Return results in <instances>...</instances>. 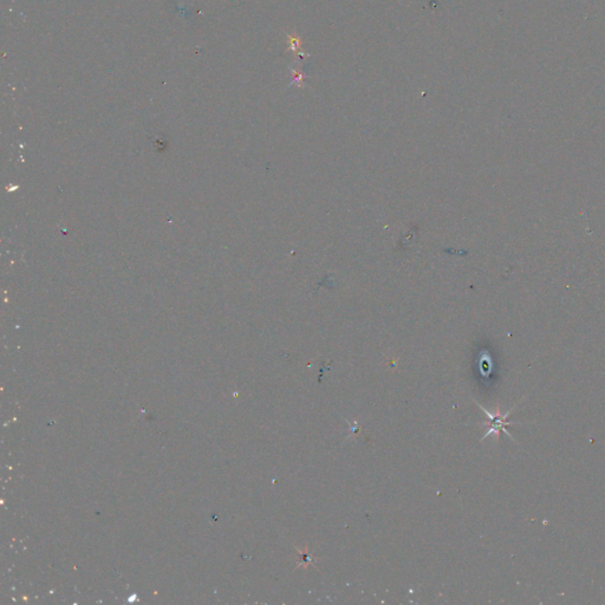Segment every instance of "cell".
Wrapping results in <instances>:
<instances>
[{
    "instance_id": "cell-2",
    "label": "cell",
    "mask_w": 605,
    "mask_h": 605,
    "mask_svg": "<svg viewBox=\"0 0 605 605\" xmlns=\"http://www.w3.org/2000/svg\"><path fill=\"white\" fill-rule=\"evenodd\" d=\"M288 41H289V50L292 51L293 56H295L296 58L309 57V53L306 54L300 51V47H302V45H303V40L300 39V38L297 36L296 33L288 34Z\"/></svg>"
},
{
    "instance_id": "cell-1",
    "label": "cell",
    "mask_w": 605,
    "mask_h": 605,
    "mask_svg": "<svg viewBox=\"0 0 605 605\" xmlns=\"http://www.w3.org/2000/svg\"><path fill=\"white\" fill-rule=\"evenodd\" d=\"M479 407H480V409H481L482 411H485V414L487 415V417L489 418V421H488V422L483 423V424H487V426L489 427V429L487 430V433H486L485 436L482 437V440H483V438H486L487 436H489V435L492 434V433L496 434V436L498 437V436H499V434L501 433V431H504V433H506V434H507V436H510V437L512 438V436H511V435H510V433H508V431L506 430V427L511 426V424H513L514 422H507V421H506V418H507L508 415L511 414V411L514 409V408H513V409H512V410L507 411V413L505 414V415H503V414H500V410H499V409L497 410V413H496V414H490L488 410H486L485 408H483L482 406H480V404H479Z\"/></svg>"
},
{
    "instance_id": "cell-3",
    "label": "cell",
    "mask_w": 605,
    "mask_h": 605,
    "mask_svg": "<svg viewBox=\"0 0 605 605\" xmlns=\"http://www.w3.org/2000/svg\"><path fill=\"white\" fill-rule=\"evenodd\" d=\"M291 74L293 76V81L292 84H298V86H303L304 85V81L306 79L305 74H303L302 70H300L299 68H292L291 69Z\"/></svg>"
}]
</instances>
